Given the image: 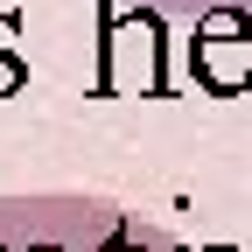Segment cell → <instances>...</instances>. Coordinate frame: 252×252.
I'll return each mask as SVG.
<instances>
[{"mask_svg":"<svg viewBox=\"0 0 252 252\" xmlns=\"http://www.w3.org/2000/svg\"><path fill=\"white\" fill-rule=\"evenodd\" d=\"M105 7V28H98V98H168V28L154 7L140 14H112Z\"/></svg>","mask_w":252,"mask_h":252,"instance_id":"obj_1","label":"cell"},{"mask_svg":"<svg viewBox=\"0 0 252 252\" xmlns=\"http://www.w3.org/2000/svg\"><path fill=\"white\" fill-rule=\"evenodd\" d=\"M189 77L210 98L252 91V7H203L189 35Z\"/></svg>","mask_w":252,"mask_h":252,"instance_id":"obj_2","label":"cell"},{"mask_svg":"<svg viewBox=\"0 0 252 252\" xmlns=\"http://www.w3.org/2000/svg\"><path fill=\"white\" fill-rule=\"evenodd\" d=\"M14 35H21V14H14V7H0V98H14V91L28 84V63H21Z\"/></svg>","mask_w":252,"mask_h":252,"instance_id":"obj_3","label":"cell"},{"mask_svg":"<svg viewBox=\"0 0 252 252\" xmlns=\"http://www.w3.org/2000/svg\"><path fill=\"white\" fill-rule=\"evenodd\" d=\"M175 7H252V0H175Z\"/></svg>","mask_w":252,"mask_h":252,"instance_id":"obj_4","label":"cell"},{"mask_svg":"<svg viewBox=\"0 0 252 252\" xmlns=\"http://www.w3.org/2000/svg\"><path fill=\"white\" fill-rule=\"evenodd\" d=\"M210 252H238V245H210Z\"/></svg>","mask_w":252,"mask_h":252,"instance_id":"obj_5","label":"cell"}]
</instances>
